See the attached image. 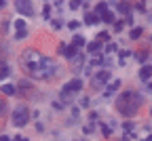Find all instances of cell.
Here are the masks:
<instances>
[{
    "label": "cell",
    "instance_id": "obj_15",
    "mask_svg": "<svg viewBox=\"0 0 152 141\" xmlns=\"http://www.w3.org/2000/svg\"><path fill=\"white\" fill-rule=\"evenodd\" d=\"M87 51H89L91 55H95V53H99V51H102V42L97 40V42H91V44H87Z\"/></svg>",
    "mask_w": 152,
    "mask_h": 141
},
{
    "label": "cell",
    "instance_id": "obj_3",
    "mask_svg": "<svg viewBox=\"0 0 152 141\" xmlns=\"http://www.w3.org/2000/svg\"><path fill=\"white\" fill-rule=\"evenodd\" d=\"M38 72L42 78H53L57 74V63L49 57H40V63H38Z\"/></svg>",
    "mask_w": 152,
    "mask_h": 141
},
{
    "label": "cell",
    "instance_id": "obj_7",
    "mask_svg": "<svg viewBox=\"0 0 152 141\" xmlns=\"http://www.w3.org/2000/svg\"><path fill=\"white\" fill-rule=\"evenodd\" d=\"M15 7L17 11L21 13V15H32V4H30V0H15Z\"/></svg>",
    "mask_w": 152,
    "mask_h": 141
},
{
    "label": "cell",
    "instance_id": "obj_20",
    "mask_svg": "<svg viewBox=\"0 0 152 141\" xmlns=\"http://www.w3.org/2000/svg\"><path fill=\"white\" fill-rule=\"evenodd\" d=\"M146 57H148V53H146V51H140V53H137V61L146 65Z\"/></svg>",
    "mask_w": 152,
    "mask_h": 141
},
{
    "label": "cell",
    "instance_id": "obj_37",
    "mask_svg": "<svg viewBox=\"0 0 152 141\" xmlns=\"http://www.w3.org/2000/svg\"><path fill=\"white\" fill-rule=\"evenodd\" d=\"M0 141H11V139H9L7 135H2V137H0Z\"/></svg>",
    "mask_w": 152,
    "mask_h": 141
},
{
    "label": "cell",
    "instance_id": "obj_18",
    "mask_svg": "<svg viewBox=\"0 0 152 141\" xmlns=\"http://www.w3.org/2000/svg\"><path fill=\"white\" fill-rule=\"evenodd\" d=\"M142 34H144V30H142V28H133V30H131V34H129V38H131V40H137V38H142Z\"/></svg>",
    "mask_w": 152,
    "mask_h": 141
},
{
    "label": "cell",
    "instance_id": "obj_25",
    "mask_svg": "<svg viewBox=\"0 0 152 141\" xmlns=\"http://www.w3.org/2000/svg\"><path fill=\"white\" fill-rule=\"evenodd\" d=\"M19 86L26 89V91H32V82H28V80H21V82H19Z\"/></svg>",
    "mask_w": 152,
    "mask_h": 141
},
{
    "label": "cell",
    "instance_id": "obj_27",
    "mask_svg": "<svg viewBox=\"0 0 152 141\" xmlns=\"http://www.w3.org/2000/svg\"><path fill=\"white\" fill-rule=\"evenodd\" d=\"M114 51H118L116 44H108V47H106V53H114Z\"/></svg>",
    "mask_w": 152,
    "mask_h": 141
},
{
    "label": "cell",
    "instance_id": "obj_5",
    "mask_svg": "<svg viewBox=\"0 0 152 141\" xmlns=\"http://www.w3.org/2000/svg\"><path fill=\"white\" fill-rule=\"evenodd\" d=\"M108 80H110V72H106V70H104V72H99L97 76L91 80V86H93V89H102V86L108 82Z\"/></svg>",
    "mask_w": 152,
    "mask_h": 141
},
{
    "label": "cell",
    "instance_id": "obj_24",
    "mask_svg": "<svg viewBox=\"0 0 152 141\" xmlns=\"http://www.w3.org/2000/svg\"><path fill=\"white\" fill-rule=\"evenodd\" d=\"M15 28H17V32H19V30H26V21H23V19H17V21H15Z\"/></svg>",
    "mask_w": 152,
    "mask_h": 141
},
{
    "label": "cell",
    "instance_id": "obj_29",
    "mask_svg": "<svg viewBox=\"0 0 152 141\" xmlns=\"http://www.w3.org/2000/svg\"><path fill=\"white\" fill-rule=\"evenodd\" d=\"M123 30V21H114V32H121Z\"/></svg>",
    "mask_w": 152,
    "mask_h": 141
},
{
    "label": "cell",
    "instance_id": "obj_22",
    "mask_svg": "<svg viewBox=\"0 0 152 141\" xmlns=\"http://www.w3.org/2000/svg\"><path fill=\"white\" fill-rule=\"evenodd\" d=\"M102 133H104V137H110V135H112V126H110V124H104V126H102Z\"/></svg>",
    "mask_w": 152,
    "mask_h": 141
},
{
    "label": "cell",
    "instance_id": "obj_34",
    "mask_svg": "<svg viewBox=\"0 0 152 141\" xmlns=\"http://www.w3.org/2000/svg\"><path fill=\"white\" fill-rule=\"evenodd\" d=\"M123 126H125V131H133V122H125Z\"/></svg>",
    "mask_w": 152,
    "mask_h": 141
},
{
    "label": "cell",
    "instance_id": "obj_23",
    "mask_svg": "<svg viewBox=\"0 0 152 141\" xmlns=\"http://www.w3.org/2000/svg\"><path fill=\"white\" fill-rule=\"evenodd\" d=\"M26 36H28V30H19V32L15 34V40H23Z\"/></svg>",
    "mask_w": 152,
    "mask_h": 141
},
{
    "label": "cell",
    "instance_id": "obj_30",
    "mask_svg": "<svg viewBox=\"0 0 152 141\" xmlns=\"http://www.w3.org/2000/svg\"><path fill=\"white\" fill-rule=\"evenodd\" d=\"M78 25H80L78 21H70V23H68V28H70V30H78Z\"/></svg>",
    "mask_w": 152,
    "mask_h": 141
},
{
    "label": "cell",
    "instance_id": "obj_38",
    "mask_svg": "<svg viewBox=\"0 0 152 141\" xmlns=\"http://www.w3.org/2000/svg\"><path fill=\"white\" fill-rule=\"evenodd\" d=\"M2 7H4V0H0V9H2Z\"/></svg>",
    "mask_w": 152,
    "mask_h": 141
},
{
    "label": "cell",
    "instance_id": "obj_33",
    "mask_svg": "<svg viewBox=\"0 0 152 141\" xmlns=\"http://www.w3.org/2000/svg\"><path fill=\"white\" fill-rule=\"evenodd\" d=\"M123 23H129V25H131V23H133V17H131V15H125V21H123Z\"/></svg>",
    "mask_w": 152,
    "mask_h": 141
},
{
    "label": "cell",
    "instance_id": "obj_8",
    "mask_svg": "<svg viewBox=\"0 0 152 141\" xmlns=\"http://www.w3.org/2000/svg\"><path fill=\"white\" fill-rule=\"evenodd\" d=\"M59 51H64V57H66V59H70V61H72L76 55H78V49L72 47V44H59Z\"/></svg>",
    "mask_w": 152,
    "mask_h": 141
},
{
    "label": "cell",
    "instance_id": "obj_1",
    "mask_svg": "<svg viewBox=\"0 0 152 141\" xmlns=\"http://www.w3.org/2000/svg\"><path fill=\"white\" fill-rule=\"evenodd\" d=\"M144 103V97L137 95L135 91H125L121 97H118V101H116V108L123 116H135L140 105Z\"/></svg>",
    "mask_w": 152,
    "mask_h": 141
},
{
    "label": "cell",
    "instance_id": "obj_28",
    "mask_svg": "<svg viewBox=\"0 0 152 141\" xmlns=\"http://www.w3.org/2000/svg\"><path fill=\"white\" fill-rule=\"evenodd\" d=\"M61 25H64V23H61V19H53V28H55V30H59Z\"/></svg>",
    "mask_w": 152,
    "mask_h": 141
},
{
    "label": "cell",
    "instance_id": "obj_40",
    "mask_svg": "<svg viewBox=\"0 0 152 141\" xmlns=\"http://www.w3.org/2000/svg\"><path fill=\"white\" fill-rule=\"evenodd\" d=\"M150 112H152V110H150Z\"/></svg>",
    "mask_w": 152,
    "mask_h": 141
},
{
    "label": "cell",
    "instance_id": "obj_31",
    "mask_svg": "<svg viewBox=\"0 0 152 141\" xmlns=\"http://www.w3.org/2000/svg\"><path fill=\"white\" fill-rule=\"evenodd\" d=\"M137 9H140L142 13H146V2H144V0H140V2H137Z\"/></svg>",
    "mask_w": 152,
    "mask_h": 141
},
{
    "label": "cell",
    "instance_id": "obj_12",
    "mask_svg": "<svg viewBox=\"0 0 152 141\" xmlns=\"http://www.w3.org/2000/svg\"><path fill=\"white\" fill-rule=\"evenodd\" d=\"M106 13H108V4H106V2H97V4H95V15H97L99 19H102Z\"/></svg>",
    "mask_w": 152,
    "mask_h": 141
},
{
    "label": "cell",
    "instance_id": "obj_11",
    "mask_svg": "<svg viewBox=\"0 0 152 141\" xmlns=\"http://www.w3.org/2000/svg\"><path fill=\"white\" fill-rule=\"evenodd\" d=\"M99 21H102V19L95 15V13H85V23L87 25H95V23H99Z\"/></svg>",
    "mask_w": 152,
    "mask_h": 141
},
{
    "label": "cell",
    "instance_id": "obj_36",
    "mask_svg": "<svg viewBox=\"0 0 152 141\" xmlns=\"http://www.w3.org/2000/svg\"><path fill=\"white\" fill-rule=\"evenodd\" d=\"M0 114H4V103L0 101Z\"/></svg>",
    "mask_w": 152,
    "mask_h": 141
},
{
    "label": "cell",
    "instance_id": "obj_14",
    "mask_svg": "<svg viewBox=\"0 0 152 141\" xmlns=\"http://www.w3.org/2000/svg\"><path fill=\"white\" fill-rule=\"evenodd\" d=\"M72 47H76V49L87 47V40H85L83 36H74V38H72Z\"/></svg>",
    "mask_w": 152,
    "mask_h": 141
},
{
    "label": "cell",
    "instance_id": "obj_32",
    "mask_svg": "<svg viewBox=\"0 0 152 141\" xmlns=\"http://www.w3.org/2000/svg\"><path fill=\"white\" fill-rule=\"evenodd\" d=\"M108 38H110V34L108 32H102L99 34V42H104V40H108Z\"/></svg>",
    "mask_w": 152,
    "mask_h": 141
},
{
    "label": "cell",
    "instance_id": "obj_4",
    "mask_svg": "<svg viewBox=\"0 0 152 141\" xmlns=\"http://www.w3.org/2000/svg\"><path fill=\"white\" fill-rule=\"evenodd\" d=\"M11 118H13V124L15 126H26L28 120H30V110L23 108V105H19V108L13 110V116Z\"/></svg>",
    "mask_w": 152,
    "mask_h": 141
},
{
    "label": "cell",
    "instance_id": "obj_10",
    "mask_svg": "<svg viewBox=\"0 0 152 141\" xmlns=\"http://www.w3.org/2000/svg\"><path fill=\"white\" fill-rule=\"evenodd\" d=\"M140 78L144 80V82L152 78V68H150L148 63H146V65H142V70H140Z\"/></svg>",
    "mask_w": 152,
    "mask_h": 141
},
{
    "label": "cell",
    "instance_id": "obj_13",
    "mask_svg": "<svg viewBox=\"0 0 152 141\" xmlns=\"http://www.w3.org/2000/svg\"><path fill=\"white\" fill-rule=\"evenodd\" d=\"M116 9H118V13H123V15H131V7H129V2H127V0L118 2V4H116Z\"/></svg>",
    "mask_w": 152,
    "mask_h": 141
},
{
    "label": "cell",
    "instance_id": "obj_21",
    "mask_svg": "<svg viewBox=\"0 0 152 141\" xmlns=\"http://www.w3.org/2000/svg\"><path fill=\"white\" fill-rule=\"evenodd\" d=\"M80 4H83V0H70V9H72V11L80 9Z\"/></svg>",
    "mask_w": 152,
    "mask_h": 141
},
{
    "label": "cell",
    "instance_id": "obj_39",
    "mask_svg": "<svg viewBox=\"0 0 152 141\" xmlns=\"http://www.w3.org/2000/svg\"><path fill=\"white\" fill-rule=\"evenodd\" d=\"M148 141H152V135H150V137H148Z\"/></svg>",
    "mask_w": 152,
    "mask_h": 141
},
{
    "label": "cell",
    "instance_id": "obj_2",
    "mask_svg": "<svg viewBox=\"0 0 152 141\" xmlns=\"http://www.w3.org/2000/svg\"><path fill=\"white\" fill-rule=\"evenodd\" d=\"M21 63H23V68H26L34 78H42V76H40V72H38L40 55H38L36 51H26V53H23V57H21Z\"/></svg>",
    "mask_w": 152,
    "mask_h": 141
},
{
    "label": "cell",
    "instance_id": "obj_16",
    "mask_svg": "<svg viewBox=\"0 0 152 141\" xmlns=\"http://www.w3.org/2000/svg\"><path fill=\"white\" fill-rule=\"evenodd\" d=\"M0 91H2L4 95H9V97H13V95L17 93V89H15V84H2V89H0Z\"/></svg>",
    "mask_w": 152,
    "mask_h": 141
},
{
    "label": "cell",
    "instance_id": "obj_19",
    "mask_svg": "<svg viewBox=\"0 0 152 141\" xmlns=\"http://www.w3.org/2000/svg\"><path fill=\"white\" fill-rule=\"evenodd\" d=\"M102 21H106V23H114V13H110V11H108V13L102 17Z\"/></svg>",
    "mask_w": 152,
    "mask_h": 141
},
{
    "label": "cell",
    "instance_id": "obj_35",
    "mask_svg": "<svg viewBox=\"0 0 152 141\" xmlns=\"http://www.w3.org/2000/svg\"><path fill=\"white\" fill-rule=\"evenodd\" d=\"M13 141H28V139H26V137H15Z\"/></svg>",
    "mask_w": 152,
    "mask_h": 141
},
{
    "label": "cell",
    "instance_id": "obj_9",
    "mask_svg": "<svg viewBox=\"0 0 152 141\" xmlns=\"http://www.w3.org/2000/svg\"><path fill=\"white\" fill-rule=\"evenodd\" d=\"M121 89V80H114L112 84H108V89H106V93H104V97H112L114 93H116Z\"/></svg>",
    "mask_w": 152,
    "mask_h": 141
},
{
    "label": "cell",
    "instance_id": "obj_17",
    "mask_svg": "<svg viewBox=\"0 0 152 141\" xmlns=\"http://www.w3.org/2000/svg\"><path fill=\"white\" fill-rule=\"evenodd\" d=\"M11 74V70H9V65L4 63V61H0V80H4L7 76Z\"/></svg>",
    "mask_w": 152,
    "mask_h": 141
},
{
    "label": "cell",
    "instance_id": "obj_26",
    "mask_svg": "<svg viewBox=\"0 0 152 141\" xmlns=\"http://www.w3.org/2000/svg\"><path fill=\"white\" fill-rule=\"evenodd\" d=\"M42 17H45V19H49V17H51V9H49L47 4H45V9H42Z\"/></svg>",
    "mask_w": 152,
    "mask_h": 141
},
{
    "label": "cell",
    "instance_id": "obj_6",
    "mask_svg": "<svg viewBox=\"0 0 152 141\" xmlns=\"http://www.w3.org/2000/svg\"><path fill=\"white\" fill-rule=\"evenodd\" d=\"M80 89H83V80H80V78H74V80H70V82H66V84H64V89H61V91H66V93H72V95H74V93H78Z\"/></svg>",
    "mask_w": 152,
    "mask_h": 141
}]
</instances>
